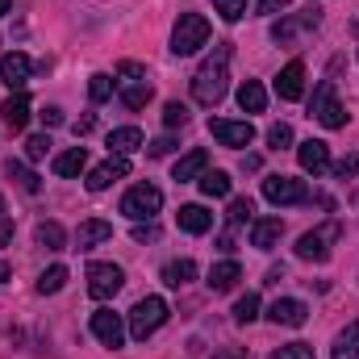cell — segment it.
Segmentation results:
<instances>
[{
    "mask_svg": "<svg viewBox=\"0 0 359 359\" xmlns=\"http://www.w3.org/2000/svg\"><path fill=\"white\" fill-rule=\"evenodd\" d=\"M297 159H301V168H305L309 176H322V172H330V147H326L322 138H309V142H301V147H297Z\"/></svg>",
    "mask_w": 359,
    "mask_h": 359,
    "instance_id": "cell-14",
    "label": "cell"
},
{
    "mask_svg": "<svg viewBox=\"0 0 359 359\" xmlns=\"http://www.w3.org/2000/svg\"><path fill=\"white\" fill-rule=\"evenodd\" d=\"M8 176L17 180V184H21L25 192H38V188H42V184H38V176H34V172H29L25 163H17V159H8Z\"/></svg>",
    "mask_w": 359,
    "mask_h": 359,
    "instance_id": "cell-36",
    "label": "cell"
},
{
    "mask_svg": "<svg viewBox=\"0 0 359 359\" xmlns=\"http://www.w3.org/2000/svg\"><path fill=\"white\" fill-rule=\"evenodd\" d=\"M92 334H96L104 347H121L130 330H126L121 313H113V309H96V313H92Z\"/></svg>",
    "mask_w": 359,
    "mask_h": 359,
    "instance_id": "cell-10",
    "label": "cell"
},
{
    "mask_svg": "<svg viewBox=\"0 0 359 359\" xmlns=\"http://www.w3.org/2000/svg\"><path fill=\"white\" fill-rule=\"evenodd\" d=\"M330 359H359V318L334 339V347H330Z\"/></svg>",
    "mask_w": 359,
    "mask_h": 359,
    "instance_id": "cell-26",
    "label": "cell"
},
{
    "mask_svg": "<svg viewBox=\"0 0 359 359\" xmlns=\"http://www.w3.org/2000/svg\"><path fill=\"white\" fill-rule=\"evenodd\" d=\"M264 196L271 205H301V201H309V188L292 176H268L264 180Z\"/></svg>",
    "mask_w": 359,
    "mask_h": 359,
    "instance_id": "cell-9",
    "label": "cell"
},
{
    "mask_svg": "<svg viewBox=\"0 0 359 359\" xmlns=\"http://www.w3.org/2000/svg\"><path fill=\"white\" fill-rule=\"evenodd\" d=\"M268 318L276 326H288V330H297V326H305V318H309V309H305V301H297V297H276L268 305Z\"/></svg>",
    "mask_w": 359,
    "mask_h": 359,
    "instance_id": "cell-11",
    "label": "cell"
},
{
    "mask_svg": "<svg viewBox=\"0 0 359 359\" xmlns=\"http://www.w3.org/2000/svg\"><path fill=\"white\" fill-rule=\"evenodd\" d=\"M88 168V151L84 147H72V151H63V155H55V176L63 180H76L80 172Z\"/></svg>",
    "mask_w": 359,
    "mask_h": 359,
    "instance_id": "cell-22",
    "label": "cell"
},
{
    "mask_svg": "<svg viewBox=\"0 0 359 359\" xmlns=\"http://www.w3.org/2000/svg\"><path fill=\"white\" fill-rule=\"evenodd\" d=\"M268 142L276 147V151H284V147H292V126L288 121H276L268 130Z\"/></svg>",
    "mask_w": 359,
    "mask_h": 359,
    "instance_id": "cell-39",
    "label": "cell"
},
{
    "mask_svg": "<svg viewBox=\"0 0 359 359\" xmlns=\"http://www.w3.org/2000/svg\"><path fill=\"white\" fill-rule=\"evenodd\" d=\"M188 280H196V264H192V259H172V264L163 268V284H168V288H184Z\"/></svg>",
    "mask_w": 359,
    "mask_h": 359,
    "instance_id": "cell-28",
    "label": "cell"
},
{
    "mask_svg": "<svg viewBox=\"0 0 359 359\" xmlns=\"http://www.w3.org/2000/svg\"><path fill=\"white\" fill-rule=\"evenodd\" d=\"M29 72H34V63H29L21 50H13V55H4V59H0V80H4L8 88L21 92L25 84H29Z\"/></svg>",
    "mask_w": 359,
    "mask_h": 359,
    "instance_id": "cell-15",
    "label": "cell"
},
{
    "mask_svg": "<svg viewBox=\"0 0 359 359\" xmlns=\"http://www.w3.org/2000/svg\"><path fill=\"white\" fill-rule=\"evenodd\" d=\"M339 243V222H326L309 234L297 238V259H309V264H326L330 259V247Z\"/></svg>",
    "mask_w": 359,
    "mask_h": 359,
    "instance_id": "cell-5",
    "label": "cell"
},
{
    "mask_svg": "<svg viewBox=\"0 0 359 359\" xmlns=\"http://www.w3.org/2000/svg\"><path fill=\"white\" fill-rule=\"evenodd\" d=\"M0 209H4V201H0Z\"/></svg>",
    "mask_w": 359,
    "mask_h": 359,
    "instance_id": "cell-53",
    "label": "cell"
},
{
    "mask_svg": "<svg viewBox=\"0 0 359 359\" xmlns=\"http://www.w3.org/2000/svg\"><path fill=\"white\" fill-rule=\"evenodd\" d=\"M209 42V21L201 13H180L176 29H172V55H196L201 46Z\"/></svg>",
    "mask_w": 359,
    "mask_h": 359,
    "instance_id": "cell-3",
    "label": "cell"
},
{
    "mask_svg": "<svg viewBox=\"0 0 359 359\" xmlns=\"http://www.w3.org/2000/svg\"><path fill=\"white\" fill-rule=\"evenodd\" d=\"M63 284H67V268H63V264H55V268H46L42 276H38V292H42V297L59 292Z\"/></svg>",
    "mask_w": 359,
    "mask_h": 359,
    "instance_id": "cell-31",
    "label": "cell"
},
{
    "mask_svg": "<svg viewBox=\"0 0 359 359\" xmlns=\"http://www.w3.org/2000/svg\"><path fill=\"white\" fill-rule=\"evenodd\" d=\"M121 284H126V271L117 268V264H92L88 268V297H96V301L117 297Z\"/></svg>",
    "mask_w": 359,
    "mask_h": 359,
    "instance_id": "cell-7",
    "label": "cell"
},
{
    "mask_svg": "<svg viewBox=\"0 0 359 359\" xmlns=\"http://www.w3.org/2000/svg\"><path fill=\"white\" fill-rule=\"evenodd\" d=\"M113 88H117V80H113V76H104V72H96V76L88 80V96L96 100V104H100V100H109Z\"/></svg>",
    "mask_w": 359,
    "mask_h": 359,
    "instance_id": "cell-33",
    "label": "cell"
},
{
    "mask_svg": "<svg viewBox=\"0 0 359 359\" xmlns=\"http://www.w3.org/2000/svg\"><path fill=\"white\" fill-rule=\"evenodd\" d=\"M301 92H305V63L292 59V63L276 76V96H280V100H301Z\"/></svg>",
    "mask_w": 359,
    "mask_h": 359,
    "instance_id": "cell-16",
    "label": "cell"
},
{
    "mask_svg": "<svg viewBox=\"0 0 359 359\" xmlns=\"http://www.w3.org/2000/svg\"><path fill=\"white\" fill-rule=\"evenodd\" d=\"M147 151H151L155 159H163V155H172V151H176V138H172V134H163V138H155Z\"/></svg>",
    "mask_w": 359,
    "mask_h": 359,
    "instance_id": "cell-42",
    "label": "cell"
},
{
    "mask_svg": "<svg viewBox=\"0 0 359 359\" xmlns=\"http://www.w3.org/2000/svg\"><path fill=\"white\" fill-rule=\"evenodd\" d=\"M205 172H209V155H205V151H188L176 168H172V180H180V184H184V180L205 176Z\"/></svg>",
    "mask_w": 359,
    "mask_h": 359,
    "instance_id": "cell-24",
    "label": "cell"
},
{
    "mask_svg": "<svg viewBox=\"0 0 359 359\" xmlns=\"http://www.w3.org/2000/svg\"><path fill=\"white\" fill-rule=\"evenodd\" d=\"M46 155H50V134H29V138H25V159L38 163V159H46Z\"/></svg>",
    "mask_w": 359,
    "mask_h": 359,
    "instance_id": "cell-34",
    "label": "cell"
},
{
    "mask_svg": "<svg viewBox=\"0 0 359 359\" xmlns=\"http://www.w3.org/2000/svg\"><path fill=\"white\" fill-rule=\"evenodd\" d=\"M271 359H313V347L309 343H288V347H280Z\"/></svg>",
    "mask_w": 359,
    "mask_h": 359,
    "instance_id": "cell-40",
    "label": "cell"
},
{
    "mask_svg": "<svg viewBox=\"0 0 359 359\" xmlns=\"http://www.w3.org/2000/svg\"><path fill=\"white\" fill-rule=\"evenodd\" d=\"M309 113H313L326 130H343V126H347V113H343V104L334 100V84H330V80L318 84L313 100H309Z\"/></svg>",
    "mask_w": 359,
    "mask_h": 359,
    "instance_id": "cell-6",
    "label": "cell"
},
{
    "mask_svg": "<svg viewBox=\"0 0 359 359\" xmlns=\"http://www.w3.org/2000/svg\"><path fill=\"white\" fill-rule=\"evenodd\" d=\"M13 238V217H0V247Z\"/></svg>",
    "mask_w": 359,
    "mask_h": 359,
    "instance_id": "cell-48",
    "label": "cell"
},
{
    "mask_svg": "<svg viewBox=\"0 0 359 359\" xmlns=\"http://www.w3.org/2000/svg\"><path fill=\"white\" fill-rule=\"evenodd\" d=\"M255 318H259V297H255V292L238 297V301H234V322L247 326V322H255Z\"/></svg>",
    "mask_w": 359,
    "mask_h": 359,
    "instance_id": "cell-32",
    "label": "cell"
},
{
    "mask_svg": "<svg viewBox=\"0 0 359 359\" xmlns=\"http://www.w3.org/2000/svg\"><path fill=\"white\" fill-rule=\"evenodd\" d=\"M209 226H213V213L205 205H184L180 209V230L184 234H205Z\"/></svg>",
    "mask_w": 359,
    "mask_h": 359,
    "instance_id": "cell-23",
    "label": "cell"
},
{
    "mask_svg": "<svg viewBox=\"0 0 359 359\" xmlns=\"http://www.w3.org/2000/svg\"><path fill=\"white\" fill-rule=\"evenodd\" d=\"M213 359H251L247 351H238V347H226V351H217Z\"/></svg>",
    "mask_w": 359,
    "mask_h": 359,
    "instance_id": "cell-49",
    "label": "cell"
},
{
    "mask_svg": "<svg viewBox=\"0 0 359 359\" xmlns=\"http://www.w3.org/2000/svg\"><path fill=\"white\" fill-rule=\"evenodd\" d=\"M251 213H255L251 196H234V201H230V213H226V217H230V226H243V222H255Z\"/></svg>",
    "mask_w": 359,
    "mask_h": 359,
    "instance_id": "cell-35",
    "label": "cell"
},
{
    "mask_svg": "<svg viewBox=\"0 0 359 359\" xmlns=\"http://www.w3.org/2000/svg\"><path fill=\"white\" fill-rule=\"evenodd\" d=\"M0 113H4V126H8V130H25V121H29V96H25V92L8 96Z\"/></svg>",
    "mask_w": 359,
    "mask_h": 359,
    "instance_id": "cell-25",
    "label": "cell"
},
{
    "mask_svg": "<svg viewBox=\"0 0 359 359\" xmlns=\"http://www.w3.org/2000/svg\"><path fill=\"white\" fill-rule=\"evenodd\" d=\"M238 280H243V268H238L234 259H222V264L209 268V288H213V292H230Z\"/></svg>",
    "mask_w": 359,
    "mask_h": 359,
    "instance_id": "cell-21",
    "label": "cell"
},
{
    "mask_svg": "<svg viewBox=\"0 0 359 359\" xmlns=\"http://www.w3.org/2000/svg\"><path fill=\"white\" fill-rule=\"evenodd\" d=\"M213 8L222 13V21H243L247 17V0H213Z\"/></svg>",
    "mask_w": 359,
    "mask_h": 359,
    "instance_id": "cell-37",
    "label": "cell"
},
{
    "mask_svg": "<svg viewBox=\"0 0 359 359\" xmlns=\"http://www.w3.org/2000/svg\"><path fill=\"white\" fill-rule=\"evenodd\" d=\"M163 126H168V130H180V126H188V109H184L180 100H168V104H163Z\"/></svg>",
    "mask_w": 359,
    "mask_h": 359,
    "instance_id": "cell-38",
    "label": "cell"
},
{
    "mask_svg": "<svg viewBox=\"0 0 359 359\" xmlns=\"http://www.w3.org/2000/svg\"><path fill=\"white\" fill-rule=\"evenodd\" d=\"M196 184H201L205 196H230V188H234V180L226 176V172H205Z\"/></svg>",
    "mask_w": 359,
    "mask_h": 359,
    "instance_id": "cell-29",
    "label": "cell"
},
{
    "mask_svg": "<svg viewBox=\"0 0 359 359\" xmlns=\"http://www.w3.org/2000/svg\"><path fill=\"white\" fill-rule=\"evenodd\" d=\"M163 322H168V301H163V297H142V301L126 313V330H130L134 343H147Z\"/></svg>",
    "mask_w": 359,
    "mask_h": 359,
    "instance_id": "cell-2",
    "label": "cell"
},
{
    "mask_svg": "<svg viewBox=\"0 0 359 359\" xmlns=\"http://www.w3.org/2000/svg\"><path fill=\"white\" fill-rule=\"evenodd\" d=\"M280 234H284V222H280V217H259V222H251V247H259V251H271V247L280 243Z\"/></svg>",
    "mask_w": 359,
    "mask_h": 359,
    "instance_id": "cell-17",
    "label": "cell"
},
{
    "mask_svg": "<svg viewBox=\"0 0 359 359\" xmlns=\"http://www.w3.org/2000/svg\"><path fill=\"white\" fill-rule=\"evenodd\" d=\"M121 176H130V159L126 155H109L100 168H92L84 184H88V192H104L113 180H121Z\"/></svg>",
    "mask_w": 359,
    "mask_h": 359,
    "instance_id": "cell-12",
    "label": "cell"
},
{
    "mask_svg": "<svg viewBox=\"0 0 359 359\" xmlns=\"http://www.w3.org/2000/svg\"><path fill=\"white\" fill-rule=\"evenodd\" d=\"M264 104H268V92L259 80H247L243 88H238V109L243 113H264Z\"/></svg>",
    "mask_w": 359,
    "mask_h": 359,
    "instance_id": "cell-27",
    "label": "cell"
},
{
    "mask_svg": "<svg viewBox=\"0 0 359 359\" xmlns=\"http://www.w3.org/2000/svg\"><path fill=\"white\" fill-rule=\"evenodd\" d=\"M230 46H217V55L192 76V100L196 104H205V109H213L222 96H226V88H230Z\"/></svg>",
    "mask_w": 359,
    "mask_h": 359,
    "instance_id": "cell-1",
    "label": "cell"
},
{
    "mask_svg": "<svg viewBox=\"0 0 359 359\" xmlns=\"http://www.w3.org/2000/svg\"><path fill=\"white\" fill-rule=\"evenodd\" d=\"M159 238V226L155 222H138L134 226V243H155Z\"/></svg>",
    "mask_w": 359,
    "mask_h": 359,
    "instance_id": "cell-43",
    "label": "cell"
},
{
    "mask_svg": "<svg viewBox=\"0 0 359 359\" xmlns=\"http://www.w3.org/2000/svg\"><path fill=\"white\" fill-rule=\"evenodd\" d=\"M284 4H292V0H259V4H255V13H280Z\"/></svg>",
    "mask_w": 359,
    "mask_h": 359,
    "instance_id": "cell-46",
    "label": "cell"
},
{
    "mask_svg": "<svg viewBox=\"0 0 359 359\" xmlns=\"http://www.w3.org/2000/svg\"><path fill=\"white\" fill-rule=\"evenodd\" d=\"M334 176H339V180H351V176H359V151H355V155H347V159H339V163H334Z\"/></svg>",
    "mask_w": 359,
    "mask_h": 359,
    "instance_id": "cell-41",
    "label": "cell"
},
{
    "mask_svg": "<svg viewBox=\"0 0 359 359\" xmlns=\"http://www.w3.org/2000/svg\"><path fill=\"white\" fill-rule=\"evenodd\" d=\"M209 134L222 147H251L255 142V126L251 121H230V117H209Z\"/></svg>",
    "mask_w": 359,
    "mask_h": 359,
    "instance_id": "cell-8",
    "label": "cell"
},
{
    "mask_svg": "<svg viewBox=\"0 0 359 359\" xmlns=\"http://www.w3.org/2000/svg\"><path fill=\"white\" fill-rule=\"evenodd\" d=\"M117 92H121V104H126V109H147V104H151V96H155L151 80H121Z\"/></svg>",
    "mask_w": 359,
    "mask_h": 359,
    "instance_id": "cell-19",
    "label": "cell"
},
{
    "mask_svg": "<svg viewBox=\"0 0 359 359\" xmlns=\"http://www.w3.org/2000/svg\"><path fill=\"white\" fill-rule=\"evenodd\" d=\"M217 251H234V234H230V230H226V234L217 238Z\"/></svg>",
    "mask_w": 359,
    "mask_h": 359,
    "instance_id": "cell-50",
    "label": "cell"
},
{
    "mask_svg": "<svg viewBox=\"0 0 359 359\" xmlns=\"http://www.w3.org/2000/svg\"><path fill=\"white\" fill-rule=\"evenodd\" d=\"M8 276H13V271H8V264H4V259H0V284H4Z\"/></svg>",
    "mask_w": 359,
    "mask_h": 359,
    "instance_id": "cell-51",
    "label": "cell"
},
{
    "mask_svg": "<svg viewBox=\"0 0 359 359\" xmlns=\"http://www.w3.org/2000/svg\"><path fill=\"white\" fill-rule=\"evenodd\" d=\"M4 13H13V0H0V17H4Z\"/></svg>",
    "mask_w": 359,
    "mask_h": 359,
    "instance_id": "cell-52",
    "label": "cell"
},
{
    "mask_svg": "<svg viewBox=\"0 0 359 359\" xmlns=\"http://www.w3.org/2000/svg\"><path fill=\"white\" fill-rule=\"evenodd\" d=\"M159 209H163V192H159L155 184H134V188L121 196V213H126L130 222H151Z\"/></svg>",
    "mask_w": 359,
    "mask_h": 359,
    "instance_id": "cell-4",
    "label": "cell"
},
{
    "mask_svg": "<svg viewBox=\"0 0 359 359\" xmlns=\"http://www.w3.org/2000/svg\"><path fill=\"white\" fill-rule=\"evenodd\" d=\"M109 238H113V226L100 222V217H92V222H84V226L76 230V247H80V251H92V247H100V243H109Z\"/></svg>",
    "mask_w": 359,
    "mask_h": 359,
    "instance_id": "cell-18",
    "label": "cell"
},
{
    "mask_svg": "<svg viewBox=\"0 0 359 359\" xmlns=\"http://www.w3.org/2000/svg\"><path fill=\"white\" fill-rule=\"evenodd\" d=\"M117 76H121V80H147V67H138V63H121Z\"/></svg>",
    "mask_w": 359,
    "mask_h": 359,
    "instance_id": "cell-45",
    "label": "cell"
},
{
    "mask_svg": "<svg viewBox=\"0 0 359 359\" xmlns=\"http://www.w3.org/2000/svg\"><path fill=\"white\" fill-rule=\"evenodd\" d=\"M142 142H147V138H142V130H138V126H121V130H113V134H109V155H134Z\"/></svg>",
    "mask_w": 359,
    "mask_h": 359,
    "instance_id": "cell-20",
    "label": "cell"
},
{
    "mask_svg": "<svg viewBox=\"0 0 359 359\" xmlns=\"http://www.w3.org/2000/svg\"><path fill=\"white\" fill-rule=\"evenodd\" d=\"M318 21H322V8H309L301 17H284V21L271 25V42H292L301 29H318Z\"/></svg>",
    "mask_w": 359,
    "mask_h": 359,
    "instance_id": "cell-13",
    "label": "cell"
},
{
    "mask_svg": "<svg viewBox=\"0 0 359 359\" xmlns=\"http://www.w3.org/2000/svg\"><path fill=\"white\" fill-rule=\"evenodd\" d=\"M63 243H67V234H63L59 222H42V226H38V247H46V251H63Z\"/></svg>",
    "mask_w": 359,
    "mask_h": 359,
    "instance_id": "cell-30",
    "label": "cell"
},
{
    "mask_svg": "<svg viewBox=\"0 0 359 359\" xmlns=\"http://www.w3.org/2000/svg\"><path fill=\"white\" fill-rule=\"evenodd\" d=\"M38 117H42V126H46V130H55V126H63V109H59V104H46V109H42Z\"/></svg>",
    "mask_w": 359,
    "mask_h": 359,
    "instance_id": "cell-44",
    "label": "cell"
},
{
    "mask_svg": "<svg viewBox=\"0 0 359 359\" xmlns=\"http://www.w3.org/2000/svg\"><path fill=\"white\" fill-rule=\"evenodd\" d=\"M92 126H96V117H80V121H76V126H72V130H76V138H84V134H92Z\"/></svg>",
    "mask_w": 359,
    "mask_h": 359,
    "instance_id": "cell-47",
    "label": "cell"
}]
</instances>
